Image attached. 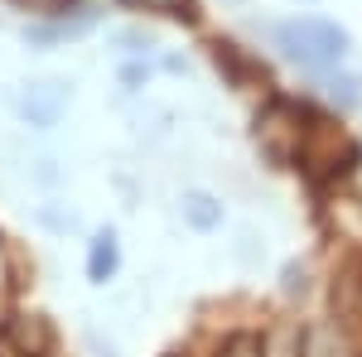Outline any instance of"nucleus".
Masks as SVG:
<instances>
[{
  "label": "nucleus",
  "mask_w": 362,
  "mask_h": 357,
  "mask_svg": "<svg viewBox=\"0 0 362 357\" xmlns=\"http://www.w3.org/2000/svg\"><path fill=\"white\" fill-rule=\"evenodd\" d=\"M276 49L295 58L300 68H334L348 54V29L324 15H295V20L276 25Z\"/></svg>",
  "instance_id": "obj_1"
},
{
  "label": "nucleus",
  "mask_w": 362,
  "mask_h": 357,
  "mask_svg": "<svg viewBox=\"0 0 362 357\" xmlns=\"http://www.w3.org/2000/svg\"><path fill=\"white\" fill-rule=\"evenodd\" d=\"M5 348H10L15 357H54L58 333H54V324H49L44 314L20 309V314H10V324H5Z\"/></svg>",
  "instance_id": "obj_2"
},
{
  "label": "nucleus",
  "mask_w": 362,
  "mask_h": 357,
  "mask_svg": "<svg viewBox=\"0 0 362 357\" xmlns=\"http://www.w3.org/2000/svg\"><path fill=\"white\" fill-rule=\"evenodd\" d=\"M63 102H68V92H63L58 83H34L25 92V116L34 121V126H54Z\"/></svg>",
  "instance_id": "obj_3"
},
{
  "label": "nucleus",
  "mask_w": 362,
  "mask_h": 357,
  "mask_svg": "<svg viewBox=\"0 0 362 357\" xmlns=\"http://www.w3.org/2000/svg\"><path fill=\"white\" fill-rule=\"evenodd\" d=\"M121 266V251H116V237L112 232H97L92 237V251H87V275L97 280V285H107Z\"/></svg>",
  "instance_id": "obj_4"
},
{
  "label": "nucleus",
  "mask_w": 362,
  "mask_h": 357,
  "mask_svg": "<svg viewBox=\"0 0 362 357\" xmlns=\"http://www.w3.org/2000/svg\"><path fill=\"white\" fill-rule=\"evenodd\" d=\"M184 218L194 222L198 232H208V227L223 222V203H213L208 193H189V198H184Z\"/></svg>",
  "instance_id": "obj_5"
},
{
  "label": "nucleus",
  "mask_w": 362,
  "mask_h": 357,
  "mask_svg": "<svg viewBox=\"0 0 362 357\" xmlns=\"http://www.w3.org/2000/svg\"><path fill=\"white\" fill-rule=\"evenodd\" d=\"M126 5H136V10H155V15H194V0H126Z\"/></svg>",
  "instance_id": "obj_6"
},
{
  "label": "nucleus",
  "mask_w": 362,
  "mask_h": 357,
  "mask_svg": "<svg viewBox=\"0 0 362 357\" xmlns=\"http://www.w3.org/2000/svg\"><path fill=\"white\" fill-rule=\"evenodd\" d=\"M15 5H25V10H63L68 0H15Z\"/></svg>",
  "instance_id": "obj_7"
}]
</instances>
